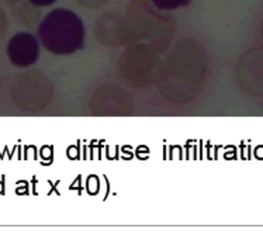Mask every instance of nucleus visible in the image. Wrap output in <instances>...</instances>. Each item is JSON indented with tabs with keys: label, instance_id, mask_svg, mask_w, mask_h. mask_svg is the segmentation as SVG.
<instances>
[{
	"label": "nucleus",
	"instance_id": "f257e3e1",
	"mask_svg": "<svg viewBox=\"0 0 263 232\" xmlns=\"http://www.w3.org/2000/svg\"><path fill=\"white\" fill-rule=\"evenodd\" d=\"M43 44L57 54H69L81 48L85 27L81 17L65 9H55L44 18L38 28Z\"/></svg>",
	"mask_w": 263,
	"mask_h": 232
},
{
	"label": "nucleus",
	"instance_id": "f03ea898",
	"mask_svg": "<svg viewBox=\"0 0 263 232\" xmlns=\"http://www.w3.org/2000/svg\"><path fill=\"white\" fill-rule=\"evenodd\" d=\"M9 52L13 61L20 64H28L35 60L38 52V45L35 38L31 34L22 33L11 38L9 45Z\"/></svg>",
	"mask_w": 263,
	"mask_h": 232
},
{
	"label": "nucleus",
	"instance_id": "7ed1b4c3",
	"mask_svg": "<svg viewBox=\"0 0 263 232\" xmlns=\"http://www.w3.org/2000/svg\"><path fill=\"white\" fill-rule=\"evenodd\" d=\"M162 10H173L180 6H186L190 0H152Z\"/></svg>",
	"mask_w": 263,
	"mask_h": 232
},
{
	"label": "nucleus",
	"instance_id": "20e7f679",
	"mask_svg": "<svg viewBox=\"0 0 263 232\" xmlns=\"http://www.w3.org/2000/svg\"><path fill=\"white\" fill-rule=\"evenodd\" d=\"M30 2L35 6H49L52 5L55 0H30Z\"/></svg>",
	"mask_w": 263,
	"mask_h": 232
}]
</instances>
